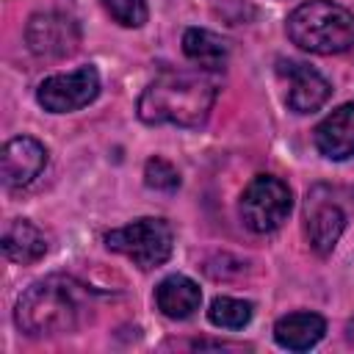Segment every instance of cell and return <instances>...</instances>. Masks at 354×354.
<instances>
[{"mask_svg":"<svg viewBox=\"0 0 354 354\" xmlns=\"http://www.w3.org/2000/svg\"><path fill=\"white\" fill-rule=\"evenodd\" d=\"M241 218L243 224L257 232V235H268L277 232L293 207V194L288 188V183H282L274 174H257L249 180V185L241 194Z\"/></svg>","mask_w":354,"mask_h":354,"instance_id":"obj_5","label":"cell"},{"mask_svg":"<svg viewBox=\"0 0 354 354\" xmlns=\"http://www.w3.org/2000/svg\"><path fill=\"white\" fill-rule=\"evenodd\" d=\"M346 340H348V343L354 346V318H351V321L346 324Z\"/></svg>","mask_w":354,"mask_h":354,"instance_id":"obj_19","label":"cell"},{"mask_svg":"<svg viewBox=\"0 0 354 354\" xmlns=\"http://www.w3.org/2000/svg\"><path fill=\"white\" fill-rule=\"evenodd\" d=\"M83 313V290L72 277H44L33 282L19 299L14 310L17 326L30 337L64 335L77 329Z\"/></svg>","mask_w":354,"mask_h":354,"instance_id":"obj_2","label":"cell"},{"mask_svg":"<svg viewBox=\"0 0 354 354\" xmlns=\"http://www.w3.org/2000/svg\"><path fill=\"white\" fill-rule=\"evenodd\" d=\"M315 149L329 160H348L354 155V102L337 105L313 130Z\"/></svg>","mask_w":354,"mask_h":354,"instance_id":"obj_11","label":"cell"},{"mask_svg":"<svg viewBox=\"0 0 354 354\" xmlns=\"http://www.w3.org/2000/svg\"><path fill=\"white\" fill-rule=\"evenodd\" d=\"M351 58H354V44H351Z\"/></svg>","mask_w":354,"mask_h":354,"instance_id":"obj_20","label":"cell"},{"mask_svg":"<svg viewBox=\"0 0 354 354\" xmlns=\"http://www.w3.org/2000/svg\"><path fill=\"white\" fill-rule=\"evenodd\" d=\"M254 315V304L232 296H216L207 307V321L221 329H243Z\"/></svg>","mask_w":354,"mask_h":354,"instance_id":"obj_16","label":"cell"},{"mask_svg":"<svg viewBox=\"0 0 354 354\" xmlns=\"http://www.w3.org/2000/svg\"><path fill=\"white\" fill-rule=\"evenodd\" d=\"M25 41L39 58H64L80 44V25L58 11L33 14L25 25Z\"/></svg>","mask_w":354,"mask_h":354,"instance_id":"obj_7","label":"cell"},{"mask_svg":"<svg viewBox=\"0 0 354 354\" xmlns=\"http://www.w3.org/2000/svg\"><path fill=\"white\" fill-rule=\"evenodd\" d=\"M105 246L111 252L124 254L138 268L149 271V268L163 266L171 257L174 232H171V224L166 218L141 216V218H136L124 227H116V230L105 232Z\"/></svg>","mask_w":354,"mask_h":354,"instance_id":"obj_4","label":"cell"},{"mask_svg":"<svg viewBox=\"0 0 354 354\" xmlns=\"http://www.w3.org/2000/svg\"><path fill=\"white\" fill-rule=\"evenodd\" d=\"M100 3L111 14V19L119 22L122 28H141L149 17L147 0H100Z\"/></svg>","mask_w":354,"mask_h":354,"instance_id":"obj_17","label":"cell"},{"mask_svg":"<svg viewBox=\"0 0 354 354\" xmlns=\"http://www.w3.org/2000/svg\"><path fill=\"white\" fill-rule=\"evenodd\" d=\"M183 53L202 69H221L230 58V44L205 28H188L183 33Z\"/></svg>","mask_w":354,"mask_h":354,"instance_id":"obj_15","label":"cell"},{"mask_svg":"<svg viewBox=\"0 0 354 354\" xmlns=\"http://www.w3.org/2000/svg\"><path fill=\"white\" fill-rule=\"evenodd\" d=\"M216 83L199 72H160L138 97L144 124L202 127L216 102Z\"/></svg>","mask_w":354,"mask_h":354,"instance_id":"obj_1","label":"cell"},{"mask_svg":"<svg viewBox=\"0 0 354 354\" xmlns=\"http://www.w3.org/2000/svg\"><path fill=\"white\" fill-rule=\"evenodd\" d=\"M277 75L285 83V102L293 113H313L332 97V83L301 61L279 58Z\"/></svg>","mask_w":354,"mask_h":354,"instance_id":"obj_8","label":"cell"},{"mask_svg":"<svg viewBox=\"0 0 354 354\" xmlns=\"http://www.w3.org/2000/svg\"><path fill=\"white\" fill-rule=\"evenodd\" d=\"M155 304H158V310L166 318L185 321V318H191L199 310L202 290H199V285L191 277L171 274V277H166V279L158 282V288H155Z\"/></svg>","mask_w":354,"mask_h":354,"instance_id":"obj_12","label":"cell"},{"mask_svg":"<svg viewBox=\"0 0 354 354\" xmlns=\"http://www.w3.org/2000/svg\"><path fill=\"white\" fill-rule=\"evenodd\" d=\"M326 335V321L318 313H288L274 324V340L288 351H307Z\"/></svg>","mask_w":354,"mask_h":354,"instance_id":"obj_13","label":"cell"},{"mask_svg":"<svg viewBox=\"0 0 354 354\" xmlns=\"http://www.w3.org/2000/svg\"><path fill=\"white\" fill-rule=\"evenodd\" d=\"M290 41L315 55H337L354 44V14L335 0H304L288 14Z\"/></svg>","mask_w":354,"mask_h":354,"instance_id":"obj_3","label":"cell"},{"mask_svg":"<svg viewBox=\"0 0 354 354\" xmlns=\"http://www.w3.org/2000/svg\"><path fill=\"white\" fill-rule=\"evenodd\" d=\"M44 252H47V238L36 224H30L25 218H14L6 227V232H3V254L11 263L30 266V263L41 260Z\"/></svg>","mask_w":354,"mask_h":354,"instance_id":"obj_14","label":"cell"},{"mask_svg":"<svg viewBox=\"0 0 354 354\" xmlns=\"http://www.w3.org/2000/svg\"><path fill=\"white\" fill-rule=\"evenodd\" d=\"M100 94V72L88 66H77L72 72L50 75L39 83L36 100L50 113H69L77 108H86Z\"/></svg>","mask_w":354,"mask_h":354,"instance_id":"obj_6","label":"cell"},{"mask_svg":"<svg viewBox=\"0 0 354 354\" xmlns=\"http://www.w3.org/2000/svg\"><path fill=\"white\" fill-rule=\"evenodd\" d=\"M144 183L155 191H177L180 188V171L166 158H149L144 166Z\"/></svg>","mask_w":354,"mask_h":354,"instance_id":"obj_18","label":"cell"},{"mask_svg":"<svg viewBox=\"0 0 354 354\" xmlns=\"http://www.w3.org/2000/svg\"><path fill=\"white\" fill-rule=\"evenodd\" d=\"M47 166V149L41 141L30 138V136H17L11 141H6L3 152H0V171H3V183L8 188H25L30 185Z\"/></svg>","mask_w":354,"mask_h":354,"instance_id":"obj_10","label":"cell"},{"mask_svg":"<svg viewBox=\"0 0 354 354\" xmlns=\"http://www.w3.org/2000/svg\"><path fill=\"white\" fill-rule=\"evenodd\" d=\"M343 230H346V210L332 196H321V188H313L307 194V207H304V232L313 252L326 257L337 246Z\"/></svg>","mask_w":354,"mask_h":354,"instance_id":"obj_9","label":"cell"}]
</instances>
